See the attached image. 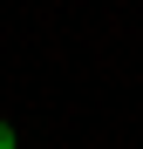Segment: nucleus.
Returning <instances> with one entry per match:
<instances>
[{"label": "nucleus", "mask_w": 143, "mask_h": 149, "mask_svg": "<svg viewBox=\"0 0 143 149\" xmlns=\"http://www.w3.org/2000/svg\"><path fill=\"white\" fill-rule=\"evenodd\" d=\"M0 149H14V129H7V122H0Z\"/></svg>", "instance_id": "obj_1"}]
</instances>
